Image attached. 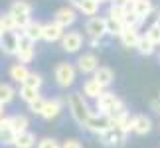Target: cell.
I'll return each mask as SVG.
<instances>
[{"instance_id":"obj_1","label":"cell","mask_w":160,"mask_h":148,"mask_svg":"<svg viewBox=\"0 0 160 148\" xmlns=\"http://www.w3.org/2000/svg\"><path fill=\"white\" fill-rule=\"evenodd\" d=\"M65 105H67V109H69L71 119L75 121L77 125H79V128L83 131V126H85V122H87V119L95 113V111H91V107H89L87 97H85L83 93H71V95H67Z\"/></svg>"},{"instance_id":"obj_2","label":"cell","mask_w":160,"mask_h":148,"mask_svg":"<svg viewBox=\"0 0 160 148\" xmlns=\"http://www.w3.org/2000/svg\"><path fill=\"white\" fill-rule=\"evenodd\" d=\"M95 109H97V113L117 116V115H121V113L127 111V105L122 103L113 91H103V95L95 101Z\"/></svg>"},{"instance_id":"obj_3","label":"cell","mask_w":160,"mask_h":148,"mask_svg":"<svg viewBox=\"0 0 160 148\" xmlns=\"http://www.w3.org/2000/svg\"><path fill=\"white\" fill-rule=\"evenodd\" d=\"M77 73H79L77 65L67 63V61H59V63L53 67V79H55V83H58V87H61V89L71 87L77 79Z\"/></svg>"},{"instance_id":"obj_4","label":"cell","mask_w":160,"mask_h":148,"mask_svg":"<svg viewBox=\"0 0 160 148\" xmlns=\"http://www.w3.org/2000/svg\"><path fill=\"white\" fill-rule=\"evenodd\" d=\"M10 14L14 16L16 20V26L18 30H24L28 26L30 22H32V12H34V6L28 2V0H14V2L10 4Z\"/></svg>"},{"instance_id":"obj_5","label":"cell","mask_w":160,"mask_h":148,"mask_svg":"<svg viewBox=\"0 0 160 148\" xmlns=\"http://www.w3.org/2000/svg\"><path fill=\"white\" fill-rule=\"evenodd\" d=\"M113 128V119H111L109 115H103V113H93L87 119L85 122L83 131H87L91 134H95V136H101L103 132H107Z\"/></svg>"},{"instance_id":"obj_6","label":"cell","mask_w":160,"mask_h":148,"mask_svg":"<svg viewBox=\"0 0 160 148\" xmlns=\"http://www.w3.org/2000/svg\"><path fill=\"white\" fill-rule=\"evenodd\" d=\"M85 34L89 40H103L107 36V18L103 16H91L85 22Z\"/></svg>"},{"instance_id":"obj_7","label":"cell","mask_w":160,"mask_h":148,"mask_svg":"<svg viewBox=\"0 0 160 148\" xmlns=\"http://www.w3.org/2000/svg\"><path fill=\"white\" fill-rule=\"evenodd\" d=\"M36 57V42H32L28 38V36H24L20 32V49H18L16 53V59L20 61V63H32Z\"/></svg>"},{"instance_id":"obj_8","label":"cell","mask_w":160,"mask_h":148,"mask_svg":"<svg viewBox=\"0 0 160 148\" xmlns=\"http://www.w3.org/2000/svg\"><path fill=\"white\" fill-rule=\"evenodd\" d=\"M61 49L65 53H77L79 49L83 47V36L77 30H71V32H65L63 38H61Z\"/></svg>"},{"instance_id":"obj_9","label":"cell","mask_w":160,"mask_h":148,"mask_svg":"<svg viewBox=\"0 0 160 148\" xmlns=\"http://www.w3.org/2000/svg\"><path fill=\"white\" fill-rule=\"evenodd\" d=\"M75 65H77L79 73H83V75H93V73L99 69V57H97L93 52H87V53L79 55Z\"/></svg>"},{"instance_id":"obj_10","label":"cell","mask_w":160,"mask_h":148,"mask_svg":"<svg viewBox=\"0 0 160 148\" xmlns=\"http://www.w3.org/2000/svg\"><path fill=\"white\" fill-rule=\"evenodd\" d=\"M77 8H73V6H61V8L55 10L53 14V22H58L61 28H71L73 24L77 22Z\"/></svg>"},{"instance_id":"obj_11","label":"cell","mask_w":160,"mask_h":148,"mask_svg":"<svg viewBox=\"0 0 160 148\" xmlns=\"http://www.w3.org/2000/svg\"><path fill=\"white\" fill-rule=\"evenodd\" d=\"M20 49V32H4L0 40V52L4 55H16Z\"/></svg>"},{"instance_id":"obj_12","label":"cell","mask_w":160,"mask_h":148,"mask_svg":"<svg viewBox=\"0 0 160 148\" xmlns=\"http://www.w3.org/2000/svg\"><path fill=\"white\" fill-rule=\"evenodd\" d=\"M99 142L105 148H119L127 142V134H122L119 128H111V131L103 132L99 136Z\"/></svg>"},{"instance_id":"obj_13","label":"cell","mask_w":160,"mask_h":148,"mask_svg":"<svg viewBox=\"0 0 160 148\" xmlns=\"http://www.w3.org/2000/svg\"><path fill=\"white\" fill-rule=\"evenodd\" d=\"M16 142V132L12 126V116H2L0 119V144L4 146H14Z\"/></svg>"},{"instance_id":"obj_14","label":"cell","mask_w":160,"mask_h":148,"mask_svg":"<svg viewBox=\"0 0 160 148\" xmlns=\"http://www.w3.org/2000/svg\"><path fill=\"white\" fill-rule=\"evenodd\" d=\"M61 111H63V101L61 99H46V107L44 111H42V119L44 121H53V119H58V116L61 115Z\"/></svg>"},{"instance_id":"obj_15","label":"cell","mask_w":160,"mask_h":148,"mask_svg":"<svg viewBox=\"0 0 160 148\" xmlns=\"http://www.w3.org/2000/svg\"><path fill=\"white\" fill-rule=\"evenodd\" d=\"M65 34V28H61L58 22H46L44 24V42H48V44H53V42H61V38H63Z\"/></svg>"},{"instance_id":"obj_16","label":"cell","mask_w":160,"mask_h":148,"mask_svg":"<svg viewBox=\"0 0 160 148\" xmlns=\"http://www.w3.org/2000/svg\"><path fill=\"white\" fill-rule=\"evenodd\" d=\"M30 73H32V71L28 69V65L18 61V63H12V65H10V69H8V77H10L14 83L22 85V83H26V79L30 77Z\"/></svg>"},{"instance_id":"obj_17","label":"cell","mask_w":160,"mask_h":148,"mask_svg":"<svg viewBox=\"0 0 160 148\" xmlns=\"http://www.w3.org/2000/svg\"><path fill=\"white\" fill-rule=\"evenodd\" d=\"M103 91H107L103 85L97 81L95 77H91V79H87V81L83 83V89H81V93L87 97V99H93V101H97L101 95H103Z\"/></svg>"},{"instance_id":"obj_18","label":"cell","mask_w":160,"mask_h":148,"mask_svg":"<svg viewBox=\"0 0 160 148\" xmlns=\"http://www.w3.org/2000/svg\"><path fill=\"white\" fill-rule=\"evenodd\" d=\"M150 131H152V121H150V116H146V115H142V113L134 115L132 132L138 134V136H146Z\"/></svg>"},{"instance_id":"obj_19","label":"cell","mask_w":160,"mask_h":148,"mask_svg":"<svg viewBox=\"0 0 160 148\" xmlns=\"http://www.w3.org/2000/svg\"><path fill=\"white\" fill-rule=\"evenodd\" d=\"M119 40H121L122 47H127V49L134 47V49H137V44H138V40H140L138 28H127L125 26V30H122L121 36H119Z\"/></svg>"},{"instance_id":"obj_20","label":"cell","mask_w":160,"mask_h":148,"mask_svg":"<svg viewBox=\"0 0 160 148\" xmlns=\"http://www.w3.org/2000/svg\"><path fill=\"white\" fill-rule=\"evenodd\" d=\"M131 8H132V12H134V14H137L142 22L152 14V12H154L152 0H134V2L131 4Z\"/></svg>"},{"instance_id":"obj_21","label":"cell","mask_w":160,"mask_h":148,"mask_svg":"<svg viewBox=\"0 0 160 148\" xmlns=\"http://www.w3.org/2000/svg\"><path fill=\"white\" fill-rule=\"evenodd\" d=\"M93 77L107 89V87H111V85H113V81H115V71L111 69V67H107V65H99V69L93 73Z\"/></svg>"},{"instance_id":"obj_22","label":"cell","mask_w":160,"mask_h":148,"mask_svg":"<svg viewBox=\"0 0 160 148\" xmlns=\"http://www.w3.org/2000/svg\"><path fill=\"white\" fill-rule=\"evenodd\" d=\"M22 34H24V36H28V38L32 40V42H40L42 38H44V24L38 22V20H32L26 28L22 30Z\"/></svg>"},{"instance_id":"obj_23","label":"cell","mask_w":160,"mask_h":148,"mask_svg":"<svg viewBox=\"0 0 160 148\" xmlns=\"http://www.w3.org/2000/svg\"><path fill=\"white\" fill-rule=\"evenodd\" d=\"M16 148H36L38 146V140H36V134L34 132H20V134H16V142H14Z\"/></svg>"},{"instance_id":"obj_24","label":"cell","mask_w":160,"mask_h":148,"mask_svg":"<svg viewBox=\"0 0 160 148\" xmlns=\"http://www.w3.org/2000/svg\"><path fill=\"white\" fill-rule=\"evenodd\" d=\"M137 52L140 55H144V57H148V55H152V53L156 52V44L144 34V36H140V40H138V44H137Z\"/></svg>"},{"instance_id":"obj_25","label":"cell","mask_w":160,"mask_h":148,"mask_svg":"<svg viewBox=\"0 0 160 148\" xmlns=\"http://www.w3.org/2000/svg\"><path fill=\"white\" fill-rule=\"evenodd\" d=\"M99 8H101V2H99V0H83V2L77 6V10L81 12L83 16H87V18L97 16V14H99Z\"/></svg>"},{"instance_id":"obj_26","label":"cell","mask_w":160,"mask_h":148,"mask_svg":"<svg viewBox=\"0 0 160 148\" xmlns=\"http://www.w3.org/2000/svg\"><path fill=\"white\" fill-rule=\"evenodd\" d=\"M18 95H20V99L24 103H32V101H36V99L40 97V89H36V87H30V85H20V89H18Z\"/></svg>"},{"instance_id":"obj_27","label":"cell","mask_w":160,"mask_h":148,"mask_svg":"<svg viewBox=\"0 0 160 148\" xmlns=\"http://www.w3.org/2000/svg\"><path fill=\"white\" fill-rule=\"evenodd\" d=\"M18 97V91L12 87L10 83H0V103L8 105Z\"/></svg>"},{"instance_id":"obj_28","label":"cell","mask_w":160,"mask_h":148,"mask_svg":"<svg viewBox=\"0 0 160 148\" xmlns=\"http://www.w3.org/2000/svg\"><path fill=\"white\" fill-rule=\"evenodd\" d=\"M12 126H14V132L20 134V132H26L28 126H30V119L26 115H14L12 116Z\"/></svg>"},{"instance_id":"obj_29","label":"cell","mask_w":160,"mask_h":148,"mask_svg":"<svg viewBox=\"0 0 160 148\" xmlns=\"http://www.w3.org/2000/svg\"><path fill=\"white\" fill-rule=\"evenodd\" d=\"M122 30H125V24H122L121 20H113V18L107 16V36H115V38H119Z\"/></svg>"},{"instance_id":"obj_30","label":"cell","mask_w":160,"mask_h":148,"mask_svg":"<svg viewBox=\"0 0 160 148\" xmlns=\"http://www.w3.org/2000/svg\"><path fill=\"white\" fill-rule=\"evenodd\" d=\"M0 26L4 28V32H16V30H18L16 20H14V16H12L10 12H6V14H0Z\"/></svg>"},{"instance_id":"obj_31","label":"cell","mask_w":160,"mask_h":148,"mask_svg":"<svg viewBox=\"0 0 160 148\" xmlns=\"http://www.w3.org/2000/svg\"><path fill=\"white\" fill-rule=\"evenodd\" d=\"M122 24H125L127 28H140L144 22L140 20V18H138V16L132 12V8H131V10L127 12V16H125V20H122Z\"/></svg>"},{"instance_id":"obj_32","label":"cell","mask_w":160,"mask_h":148,"mask_svg":"<svg viewBox=\"0 0 160 148\" xmlns=\"http://www.w3.org/2000/svg\"><path fill=\"white\" fill-rule=\"evenodd\" d=\"M22 85H24V83H22ZM26 85H30V87H36V89H42V85H44V77H42V73L32 71V73H30V77L26 79Z\"/></svg>"},{"instance_id":"obj_33","label":"cell","mask_w":160,"mask_h":148,"mask_svg":"<svg viewBox=\"0 0 160 148\" xmlns=\"http://www.w3.org/2000/svg\"><path fill=\"white\" fill-rule=\"evenodd\" d=\"M44 107H46V99H42V97H38V99H36V101H32V103H28V111H30L32 115H42Z\"/></svg>"},{"instance_id":"obj_34","label":"cell","mask_w":160,"mask_h":148,"mask_svg":"<svg viewBox=\"0 0 160 148\" xmlns=\"http://www.w3.org/2000/svg\"><path fill=\"white\" fill-rule=\"evenodd\" d=\"M146 36H148L156 46H160V22L158 24H152V26L146 28Z\"/></svg>"},{"instance_id":"obj_35","label":"cell","mask_w":160,"mask_h":148,"mask_svg":"<svg viewBox=\"0 0 160 148\" xmlns=\"http://www.w3.org/2000/svg\"><path fill=\"white\" fill-rule=\"evenodd\" d=\"M36 148H61V142H58L55 138H50V136H44L38 140V146Z\"/></svg>"},{"instance_id":"obj_36","label":"cell","mask_w":160,"mask_h":148,"mask_svg":"<svg viewBox=\"0 0 160 148\" xmlns=\"http://www.w3.org/2000/svg\"><path fill=\"white\" fill-rule=\"evenodd\" d=\"M61 148H85V146L79 138H67L61 142Z\"/></svg>"},{"instance_id":"obj_37","label":"cell","mask_w":160,"mask_h":148,"mask_svg":"<svg viewBox=\"0 0 160 148\" xmlns=\"http://www.w3.org/2000/svg\"><path fill=\"white\" fill-rule=\"evenodd\" d=\"M158 22H160V10L154 8V12L144 20V26H152V24H158Z\"/></svg>"},{"instance_id":"obj_38","label":"cell","mask_w":160,"mask_h":148,"mask_svg":"<svg viewBox=\"0 0 160 148\" xmlns=\"http://www.w3.org/2000/svg\"><path fill=\"white\" fill-rule=\"evenodd\" d=\"M150 109L154 111V113H158V115H160V95H156V97L150 101Z\"/></svg>"},{"instance_id":"obj_39","label":"cell","mask_w":160,"mask_h":148,"mask_svg":"<svg viewBox=\"0 0 160 148\" xmlns=\"http://www.w3.org/2000/svg\"><path fill=\"white\" fill-rule=\"evenodd\" d=\"M81 2H83V0H69V6H73V8H77V6L81 4Z\"/></svg>"},{"instance_id":"obj_40","label":"cell","mask_w":160,"mask_h":148,"mask_svg":"<svg viewBox=\"0 0 160 148\" xmlns=\"http://www.w3.org/2000/svg\"><path fill=\"white\" fill-rule=\"evenodd\" d=\"M4 115H6V105H4V103H0V119H2Z\"/></svg>"},{"instance_id":"obj_41","label":"cell","mask_w":160,"mask_h":148,"mask_svg":"<svg viewBox=\"0 0 160 148\" xmlns=\"http://www.w3.org/2000/svg\"><path fill=\"white\" fill-rule=\"evenodd\" d=\"M122 2H125V4H128V6H131V4L134 2V0H122Z\"/></svg>"},{"instance_id":"obj_42","label":"cell","mask_w":160,"mask_h":148,"mask_svg":"<svg viewBox=\"0 0 160 148\" xmlns=\"http://www.w3.org/2000/svg\"><path fill=\"white\" fill-rule=\"evenodd\" d=\"M2 36H4V28L0 26V40H2Z\"/></svg>"},{"instance_id":"obj_43","label":"cell","mask_w":160,"mask_h":148,"mask_svg":"<svg viewBox=\"0 0 160 148\" xmlns=\"http://www.w3.org/2000/svg\"><path fill=\"white\" fill-rule=\"evenodd\" d=\"M99 2H101V4H105V2H109V4H111V2H113V0H99Z\"/></svg>"},{"instance_id":"obj_44","label":"cell","mask_w":160,"mask_h":148,"mask_svg":"<svg viewBox=\"0 0 160 148\" xmlns=\"http://www.w3.org/2000/svg\"><path fill=\"white\" fill-rule=\"evenodd\" d=\"M158 128H160V125H158Z\"/></svg>"}]
</instances>
